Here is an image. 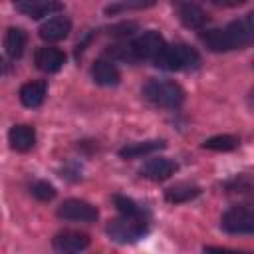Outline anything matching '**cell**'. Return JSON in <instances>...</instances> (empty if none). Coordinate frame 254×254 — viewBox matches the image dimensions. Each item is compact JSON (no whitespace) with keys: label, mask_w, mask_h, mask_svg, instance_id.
I'll return each instance as SVG.
<instances>
[{"label":"cell","mask_w":254,"mask_h":254,"mask_svg":"<svg viewBox=\"0 0 254 254\" xmlns=\"http://www.w3.org/2000/svg\"><path fill=\"white\" fill-rule=\"evenodd\" d=\"M143 97L149 99L151 103L159 107H169L175 109L185 101V91L179 83L175 81H165V79H151L143 85Z\"/></svg>","instance_id":"1"},{"label":"cell","mask_w":254,"mask_h":254,"mask_svg":"<svg viewBox=\"0 0 254 254\" xmlns=\"http://www.w3.org/2000/svg\"><path fill=\"white\" fill-rule=\"evenodd\" d=\"M200 64V56L194 48L187 44H175L167 46L165 52L157 58L155 65L169 69V71H183V69H194Z\"/></svg>","instance_id":"2"},{"label":"cell","mask_w":254,"mask_h":254,"mask_svg":"<svg viewBox=\"0 0 254 254\" xmlns=\"http://www.w3.org/2000/svg\"><path fill=\"white\" fill-rule=\"evenodd\" d=\"M145 232H147V224L143 218H137V216L115 218L107 224V234L111 236V240H115L119 244L137 242L139 238L145 236Z\"/></svg>","instance_id":"3"},{"label":"cell","mask_w":254,"mask_h":254,"mask_svg":"<svg viewBox=\"0 0 254 254\" xmlns=\"http://www.w3.org/2000/svg\"><path fill=\"white\" fill-rule=\"evenodd\" d=\"M220 226L230 234H254V210L246 206H232L222 214Z\"/></svg>","instance_id":"4"},{"label":"cell","mask_w":254,"mask_h":254,"mask_svg":"<svg viewBox=\"0 0 254 254\" xmlns=\"http://www.w3.org/2000/svg\"><path fill=\"white\" fill-rule=\"evenodd\" d=\"M167 44L163 40V36L155 30H149L145 34H141L133 44H131V50H133V56L137 60H151L153 64L157 62V58L165 52Z\"/></svg>","instance_id":"5"},{"label":"cell","mask_w":254,"mask_h":254,"mask_svg":"<svg viewBox=\"0 0 254 254\" xmlns=\"http://www.w3.org/2000/svg\"><path fill=\"white\" fill-rule=\"evenodd\" d=\"M58 216L65 220H79V222H93L97 220L99 212L93 204L79 200V198H67L58 206Z\"/></svg>","instance_id":"6"},{"label":"cell","mask_w":254,"mask_h":254,"mask_svg":"<svg viewBox=\"0 0 254 254\" xmlns=\"http://www.w3.org/2000/svg\"><path fill=\"white\" fill-rule=\"evenodd\" d=\"M224 32L228 36L230 50H240V48H246V46L254 44V28L250 26V22L246 18L230 22L224 28Z\"/></svg>","instance_id":"7"},{"label":"cell","mask_w":254,"mask_h":254,"mask_svg":"<svg viewBox=\"0 0 254 254\" xmlns=\"http://www.w3.org/2000/svg\"><path fill=\"white\" fill-rule=\"evenodd\" d=\"M89 246V236L79 230H64L54 236V248L58 252H79Z\"/></svg>","instance_id":"8"},{"label":"cell","mask_w":254,"mask_h":254,"mask_svg":"<svg viewBox=\"0 0 254 254\" xmlns=\"http://www.w3.org/2000/svg\"><path fill=\"white\" fill-rule=\"evenodd\" d=\"M69 30H71L69 18H65V16H54V18H48L38 28V34H40L42 40H46V42L52 44V42H60V40L67 38Z\"/></svg>","instance_id":"9"},{"label":"cell","mask_w":254,"mask_h":254,"mask_svg":"<svg viewBox=\"0 0 254 254\" xmlns=\"http://www.w3.org/2000/svg\"><path fill=\"white\" fill-rule=\"evenodd\" d=\"M34 62H36L38 69L48 71V73H54V71L62 69V65L65 64V54L62 50H58V48L46 46V48H38L36 50Z\"/></svg>","instance_id":"10"},{"label":"cell","mask_w":254,"mask_h":254,"mask_svg":"<svg viewBox=\"0 0 254 254\" xmlns=\"http://www.w3.org/2000/svg\"><path fill=\"white\" fill-rule=\"evenodd\" d=\"M177 163L173 159H167V157H159V159H151L143 165L141 169V175L145 179H151V181H165L169 179L171 175L177 173Z\"/></svg>","instance_id":"11"},{"label":"cell","mask_w":254,"mask_h":254,"mask_svg":"<svg viewBox=\"0 0 254 254\" xmlns=\"http://www.w3.org/2000/svg\"><path fill=\"white\" fill-rule=\"evenodd\" d=\"M91 77L95 83L99 85H117L121 79V73L117 69V65L109 60H97L91 65Z\"/></svg>","instance_id":"12"},{"label":"cell","mask_w":254,"mask_h":254,"mask_svg":"<svg viewBox=\"0 0 254 254\" xmlns=\"http://www.w3.org/2000/svg\"><path fill=\"white\" fill-rule=\"evenodd\" d=\"M8 141H10V147L14 151L26 153L36 143V131L30 125H14L10 129V133H8Z\"/></svg>","instance_id":"13"},{"label":"cell","mask_w":254,"mask_h":254,"mask_svg":"<svg viewBox=\"0 0 254 254\" xmlns=\"http://www.w3.org/2000/svg\"><path fill=\"white\" fill-rule=\"evenodd\" d=\"M48 93V83L46 81H28L20 87V101L26 107H38L44 103Z\"/></svg>","instance_id":"14"},{"label":"cell","mask_w":254,"mask_h":254,"mask_svg":"<svg viewBox=\"0 0 254 254\" xmlns=\"http://www.w3.org/2000/svg\"><path fill=\"white\" fill-rule=\"evenodd\" d=\"M16 8L32 18H42L48 16L56 10H60V4L54 0H14Z\"/></svg>","instance_id":"15"},{"label":"cell","mask_w":254,"mask_h":254,"mask_svg":"<svg viewBox=\"0 0 254 254\" xmlns=\"http://www.w3.org/2000/svg\"><path fill=\"white\" fill-rule=\"evenodd\" d=\"M159 149H165V141H161V139H147V141H137V143L125 145L119 151V155L123 159H135V157H143V155L155 153Z\"/></svg>","instance_id":"16"},{"label":"cell","mask_w":254,"mask_h":254,"mask_svg":"<svg viewBox=\"0 0 254 254\" xmlns=\"http://www.w3.org/2000/svg\"><path fill=\"white\" fill-rule=\"evenodd\" d=\"M179 18H181V22L187 26V28H202L206 22H208V16H206V12L202 10V8H198L196 4H183V6H179Z\"/></svg>","instance_id":"17"},{"label":"cell","mask_w":254,"mask_h":254,"mask_svg":"<svg viewBox=\"0 0 254 254\" xmlns=\"http://www.w3.org/2000/svg\"><path fill=\"white\" fill-rule=\"evenodd\" d=\"M4 48H6V54L12 60H18L24 54V48H26V34H24V30L22 28H8L6 36H4Z\"/></svg>","instance_id":"18"},{"label":"cell","mask_w":254,"mask_h":254,"mask_svg":"<svg viewBox=\"0 0 254 254\" xmlns=\"http://www.w3.org/2000/svg\"><path fill=\"white\" fill-rule=\"evenodd\" d=\"M198 194H200V189L196 185H190V183H179V185H175V187L165 190V198L169 202H175V204L187 202V200H190V198H194Z\"/></svg>","instance_id":"19"},{"label":"cell","mask_w":254,"mask_h":254,"mask_svg":"<svg viewBox=\"0 0 254 254\" xmlns=\"http://www.w3.org/2000/svg\"><path fill=\"white\" fill-rule=\"evenodd\" d=\"M200 40L210 52H228L230 50L228 36L224 32V28L222 30H206L200 34Z\"/></svg>","instance_id":"20"},{"label":"cell","mask_w":254,"mask_h":254,"mask_svg":"<svg viewBox=\"0 0 254 254\" xmlns=\"http://www.w3.org/2000/svg\"><path fill=\"white\" fill-rule=\"evenodd\" d=\"M157 0H119L115 4H109L105 8V14H119V12H127V10H145L151 8Z\"/></svg>","instance_id":"21"},{"label":"cell","mask_w":254,"mask_h":254,"mask_svg":"<svg viewBox=\"0 0 254 254\" xmlns=\"http://www.w3.org/2000/svg\"><path fill=\"white\" fill-rule=\"evenodd\" d=\"M204 149H210V151H232L238 147V139L234 135H216V137H210L202 143Z\"/></svg>","instance_id":"22"},{"label":"cell","mask_w":254,"mask_h":254,"mask_svg":"<svg viewBox=\"0 0 254 254\" xmlns=\"http://www.w3.org/2000/svg\"><path fill=\"white\" fill-rule=\"evenodd\" d=\"M113 202H115L117 210H119L123 216H137V218H143V212H141V208L137 206L135 200H131V198H127V196H121V194H115V196H113Z\"/></svg>","instance_id":"23"},{"label":"cell","mask_w":254,"mask_h":254,"mask_svg":"<svg viewBox=\"0 0 254 254\" xmlns=\"http://www.w3.org/2000/svg\"><path fill=\"white\" fill-rule=\"evenodd\" d=\"M30 192H32L34 198H38L42 202H48V200H52L56 196V189L48 181H36V183H32Z\"/></svg>","instance_id":"24"},{"label":"cell","mask_w":254,"mask_h":254,"mask_svg":"<svg viewBox=\"0 0 254 254\" xmlns=\"http://www.w3.org/2000/svg\"><path fill=\"white\" fill-rule=\"evenodd\" d=\"M135 28H137V24H133V22H123V24L111 26V28H109V34H113V36H129Z\"/></svg>","instance_id":"25"},{"label":"cell","mask_w":254,"mask_h":254,"mask_svg":"<svg viewBox=\"0 0 254 254\" xmlns=\"http://www.w3.org/2000/svg\"><path fill=\"white\" fill-rule=\"evenodd\" d=\"M212 4H218V6H238V4H242V2H246V0H210Z\"/></svg>","instance_id":"26"},{"label":"cell","mask_w":254,"mask_h":254,"mask_svg":"<svg viewBox=\"0 0 254 254\" xmlns=\"http://www.w3.org/2000/svg\"><path fill=\"white\" fill-rule=\"evenodd\" d=\"M246 20H248V22H250V26L254 28V10H252V12H250V14L246 16Z\"/></svg>","instance_id":"27"},{"label":"cell","mask_w":254,"mask_h":254,"mask_svg":"<svg viewBox=\"0 0 254 254\" xmlns=\"http://www.w3.org/2000/svg\"><path fill=\"white\" fill-rule=\"evenodd\" d=\"M248 103H250V107H254V89L248 93Z\"/></svg>","instance_id":"28"},{"label":"cell","mask_w":254,"mask_h":254,"mask_svg":"<svg viewBox=\"0 0 254 254\" xmlns=\"http://www.w3.org/2000/svg\"><path fill=\"white\" fill-rule=\"evenodd\" d=\"M175 4H179V6H183V4H190L192 0H173Z\"/></svg>","instance_id":"29"}]
</instances>
